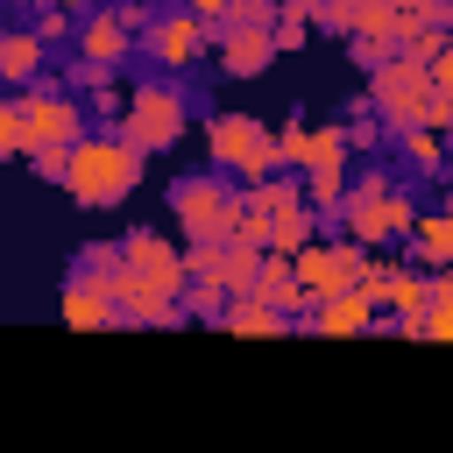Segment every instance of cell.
<instances>
[{
  "label": "cell",
  "mask_w": 453,
  "mask_h": 453,
  "mask_svg": "<svg viewBox=\"0 0 453 453\" xmlns=\"http://www.w3.org/2000/svg\"><path fill=\"white\" fill-rule=\"evenodd\" d=\"M14 7H50V0H14Z\"/></svg>",
  "instance_id": "ab89813d"
},
{
  "label": "cell",
  "mask_w": 453,
  "mask_h": 453,
  "mask_svg": "<svg viewBox=\"0 0 453 453\" xmlns=\"http://www.w3.org/2000/svg\"><path fill=\"white\" fill-rule=\"evenodd\" d=\"M142 7H149V0H142Z\"/></svg>",
  "instance_id": "7bdbcfd3"
},
{
  "label": "cell",
  "mask_w": 453,
  "mask_h": 453,
  "mask_svg": "<svg viewBox=\"0 0 453 453\" xmlns=\"http://www.w3.org/2000/svg\"><path fill=\"white\" fill-rule=\"evenodd\" d=\"M311 28H319V21H311L304 7H290V0H283V14H276V50H297Z\"/></svg>",
  "instance_id": "83f0119b"
},
{
  "label": "cell",
  "mask_w": 453,
  "mask_h": 453,
  "mask_svg": "<svg viewBox=\"0 0 453 453\" xmlns=\"http://www.w3.org/2000/svg\"><path fill=\"white\" fill-rule=\"evenodd\" d=\"M219 262H226V248H184V269H191V283H219Z\"/></svg>",
  "instance_id": "f546056e"
},
{
  "label": "cell",
  "mask_w": 453,
  "mask_h": 453,
  "mask_svg": "<svg viewBox=\"0 0 453 453\" xmlns=\"http://www.w3.org/2000/svg\"><path fill=\"white\" fill-rule=\"evenodd\" d=\"M361 262H368V248H354L347 234H340V241H311L304 255H290V269H297V283H304L311 304L354 290V283H361Z\"/></svg>",
  "instance_id": "9c48e42d"
},
{
  "label": "cell",
  "mask_w": 453,
  "mask_h": 453,
  "mask_svg": "<svg viewBox=\"0 0 453 453\" xmlns=\"http://www.w3.org/2000/svg\"><path fill=\"white\" fill-rule=\"evenodd\" d=\"M432 99H439V85H432V64L389 57L382 71H368V106H375V120H382L389 134H411V127H425V120H432Z\"/></svg>",
  "instance_id": "5b68a950"
},
{
  "label": "cell",
  "mask_w": 453,
  "mask_h": 453,
  "mask_svg": "<svg viewBox=\"0 0 453 453\" xmlns=\"http://www.w3.org/2000/svg\"><path fill=\"white\" fill-rule=\"evenodd\" d=\"M396 7H403V14H425V7H439V0H396Z\"/></svg>",
  "instance_id": "74e56055"
},
{
  "label": "cell",
  "mask_w": 453,
  "mask_h": 453,
  "mask_svg": "<svg viewBox=\"0 0 453 453\" xmlns=\"http://www.w3.org/2000/svg\"><path fill=\"white\" fill-rule=\"evenodd\" d=\"M134 50H142V35H134V28H127V21L113 14V7H106V14H85V21H78V57H85V64H99V71H120V64H127Z\"/></svg>",
  "instance_id": "4fadbf2b"
},
{
  "label": "cell",
  "mask_w": 453,
  "mask_h": 453,
  "mask_svg": "<svg viewBox=\"0 0 453 453\" xmlns=\"http://www.w3.org/2000/svg\"><path fill=\"white\" fill-rule=\"evenodd\" d=\"M184 290H191L184 248H170V241L149 234V226L120 241L113 297H120V319H127V326H184Z\"/></svg>",
  "instance_id": "6da1fadb"
},
{
  "label": "cell",
  "mask_w": 453,
  "mask_h": 453,
  "mask_svg": "<svg viewBox=\"0 0 453 453\" xmlns=\"http://www.w3.org/2000/svg\"><path fill=\"white\" fill-rule=\"evenodd\" d=\"M382 191H396V177H389V170H361L347 198H382Z\"/></svg>",
  "instance_id": "836d02e7"
},
{
  "label": "cell",
  "mask_w": 453,
  "mask_h": 453,
  "mask_svg": "<svg viewBox=\"0 0 453 453\" xmlns=\"http://www.w3.org/2000/svg\"><path fill=\"white\" fill-rule=\"evenodd\" d=\"M142 163H149V156H142V149H127L120 134H85V142L71 149V163H64V184H57V191H64L71 205H92V212H99V205H120V198L142 184Z\"/></svg>",
  "instance_id": "7a4b0ae2"
},
{
  "label": "cell",
  "mask_w": 453,
  "mask_h": 453,
  "mask_svg": "<svg viewBox=\"0 0 453 453\" xmlns=\"http://www.w3.org/2000/svg\"><path fill=\"white\" fill-rule=\"evenodd\" d=\"M191 14H198L205 28H226V0H191Z\"/></svg>",
  "instance_id": "d590c367"
},
{
  "label": "cell",
  "mask_w": 453,
  "mask_h": 453,
  "mask_svg": "<svg viewBox=\"0 0 453 453\" xmlns=\"http://www.w3.org/2000/svg\"><path fill=\"white\" fill-rule=\"evenodd\" d=\"M226 283H191L184 290V319H205V326H226Z\"/></svg>",
  "instance_id": "d4e9b609"
},
{
  "label": "cell",
  "mask_w": 453,
  "mask_h": 453,
  "mask_svg": "<svg viewBox=\"0 0 453 453\" xmlns=\"http://www.w3.org/2000/svg\"><path fill=\"white\" fill-rule=\"evenodd\" d=\"M57 7H64V14H85V7H92V0H57Z\"/></svg>",
  "instance_id": "f35d334b"
},
{
  "label": "cell",
  "mask_w": 453,
  "mask_h": 453,
  "mask_svg": "<svg viewBox=\"0 0 453 453\" xmlns=\"http://www.w3.org/2000/svg\"><path fill=\"white\" fill-rule=\"evenodd\" d=\"M432 85H439V92H446V99H453V42H446V50H439V57H432Z\"/></svg>",
  "instance_id": "e575fe53"
},
{
  "label": "cell",
  "mask_w": 453,
  "mask_h": 453,
  "mask_svg": "<svg viewBox=\"0 0 453 453\" xmlns=\"http://www.w3.org/2000/svg\"><path fill=\"white\" fill-rule=\"evenodd\" d=\"M403 248H411V269H425V276L453 269V212H418Z\"/></svg>",
  "instance_id": "9a60e30c"
},
{
  "label": "cell",
  "mask_w": 453,
  "mask_h": 453,
  "mask_svg": "<svg viewBox=\"0 0 453 453\" xmlns=\"http://www.w3.org/2000/svg\"><path fill=\"white\" fill-rule=\"evenodd\" d=\"M396 163L403 170H446L453 163V142L439 127H411V134H396Z\"/></svg>",
  "instance_id": "e0dca14e"
},
{
  "label": "cell",
  "mask_w": 453,
  "mask_h": 453,
  "mask_svg": "<svg viewBox=\"0 0 453 453\" xmlns=\"http://www.w3.org/2000/svg\"><path fill=\"white\" fill-rule=\"evenodd\" d=\"M269 241H276V212H269L255 191H241V212H234V248H262V255H269Z\"/></svg>",
  "instance_id": "ffe728a7"
},
{
  "label": "cell",
  "mask_w": 453,
  "mask_h": 453,
  "mask_svg": "<svg viewBox=\"0 0 453 453\" xmlns=\"http://www.w3.org/2000/svg\"><path fill=\"white\" fill-rule=\"evenodd\" d=\"M35 35H42V42H64V35H78V28H71V14H64V7L50 0V7L35 14Z\"/></svg>",
  "instance_id": "d6a6232c"
},
{
  "label": "cell",
  "mask_w": 453,
  "mask_h": 453,
  "mask_svg": "<svg viewBox=\"0 0 453 453\" xmlns=\"http://www.w3.org/2000/svg\"><path fill=\"white\" fill-rule=\"evenodd\" d=\"M382 134H389V127L375 120V106H354V120H347V142H354V149H375Z\"/></svg>",
  "instance_id": "f1b7e54d"
},
{
  "label": "cell",
  "mask_w": 453,
  "mask_h": 453,
  "mask_svg": "<svg viewBox=\"0 0 453 453\" xmlns=\"http://www.w3.org/2000/svg\"><path fill=\"white\" fill-rule=\"evenodd\" d=\"M319 28H326V35H347V42H354V0H319Z\"/></svg>",
  "instance_id": "4dcf8cb0"
},
{
  "label": "cell",
  "mask_w": 453,
  "mask_h": 453,
  "mask_svg": "<svg viewBox=\"0 0 453 453\" xmlns=\"http://www.w3.org/2000/svg\"><path fill=\"white\" fill-rule=\"evenodd\" d=\"M347 191H354V177H347V163H326V170H304V205H311V212H340V205H347Z\"/></svg>",
  "instance_id": "d6986e66"
},
{
  "label": "cell",
  "mask_w": 453,
  "mask_h": 453,
  "mask_svg": "<svg viewBox=\"0 0 453 453\" xmlns=\"http://www.w3.org/2000/svg\"><path fill=\"white\" fill-rule=\"evenodd\" d=\"M42 50H50V42H42L35 28H7V35H0V78H7L14 92H28L35 71H42Z\"/></svg>",
  "instance_id": "2e32d148"
},
{
  "label": "cell",
  "mask_w": 453,
  "mask_h": 453,
  "mask_svg": "<svg viewBox=\"0 0 453 453\" xmlns=\"http://www.w3.org/2000/svg\"><path fill=\"white\" fill-rule=\"evenodd\" d=\"M276 149H283V170H297V177H304V149H311V120H304V113H290V120L276 127Z\"/></svg>",
  "instance_id": "484cf974"
},
{
  "label": "cell",
  "mask_w": 453,
  "mask_h": 453,
  "mask_svg": "<svg viewBox=\"0 0 453 453\" xmlns=\"http://www.w3.org/2000/svg\"><path fill=\"white\" fill-rule=\"evenodd\" d=\"M269 57H283L276 50V28H212V64L226 78H262Z\"/></svg>",
  "instance_id": "7c38bea8"
},
{
  "label": "cell",
  "mask_w": 453,
  "mask_h": 453,
  "mask_svg": "<svg viewBox=\"0 0 453 453\" xmlns=\"http://www.w3.org/2000/svg\"><path fill=\"white\" fill-rule=\"evenodd\" d=\"M439 212H453V184H446V205H439Z\"/></svg>",
  "instance_id": "60d3db41"
},
{
  "label": "cell",
  "mask_w": 453,
  "mask_h": 453,
  "mask_svg": "<svg viewBox=\"0 0 453 453\" xmlns=\"http://www.w3.org/2000/svg\"><path fill=\"white\" fill-rule=\"evenodd\" d=\"M311 226H319V212H311V205H290V212H276V241H269V255H304V248L319 241Z\"/></svg>",
  "instance_id": "603a6c76"
},
{
  "label": "cell",
  "mask_w": 453,
  "mask_h": 453,
  "mask_svg": "<svg viewBox=\"0 0 453 453\" xmlns=\"http://www.w3.org/2000/svg\"><path fill=\"white\" fill-rule=\"evenodd\" d=\"M57 311H64V326H78V333L127 326V319H120V297H113V269H92V262H78V269L64 276V297H57Z\"/></svg>",
  "instance_id": "30bf717a"
},
{
  "label": "cell",
  "mask_w": 453,
  "mask_h": 453,
  "mask_svg": "<svg viewBox=\"0 0 453 453\" xmlns=\"http://www.w3.org/2000/svg\"><path fill=\"white\" fill-rule=\"evenodd\" d=\"M446 142H453V127H446Z\"/></svg>",
  "instance_id": "b9f144b4"
},
{
  "label": "cell",
  "mask_w": 453,
  "mask_h": 453,
  "mask_svg": "<svg viewBox=\"0 0 453 453\" xmlns=\"http://www.w3.org/2000/svg\"><path fill=\"white\" fill-rule=\"evenodd\" d=\"M0 156H7V163H21V106H14V99L0 106Z\"/></svg>",
  "instance_id": "1f68e13d"
},
{
  "label": "cell",
  "mask_w": 453,
  "mask_h": 453,
  "mask_svg": "<svg viewBox=\"0 0 453 453\" xmlns=\"http://www.w3.org/2000/svg\"><path fill=\"white\" fill-rule=\"evenodd\" d=\"M234 212H241V191L226 177H184L170 191V219H177L184 248H226L234 241Z\"/></svg>",
  "instance_id": "8992f818"
},
{
  "label": "cell",
  "mask_w": 453,
  "mask_h": 453,
  "mask_svg": "<svg viewBox=\"0 0 453 453\" xmlns=\"http://www.w3.org/2000/svg\"><path fill=\"white\" fill-rule=\"evenodd\" d=\"M283 0H226V28H276Z\"/></svg>",
  "instance_id": "4316f807"
},
{
  "label": "cell",
  "mask_w": 453,
  "mask_h": 453,
  "mask_svg": "<svg viewBox=\"0 0 453 453\" xmlns=\"http://www.w3.org/2000/svg\"><path fill=\"white\" fill-rule=\"evenodd\" d=\"M205 149H212V170L241 177V191H255V184H269V177L283 170L276 127H262L255 113H219V120L205 127Z\"/></svg>",
  "instance_id": "277c9868"
},
{
  "label": "cell",
  "mask_w": 453,
  "mask_h": 453,
  "mask_svg": "<svg viewBox=\"0 0 453 453\" xmlns=\"http://www.w3.org/2000/svg\"><path fill=\"white\" fill-rule=\"evenodd\" d=\"M375 326H382V304H368L361 290H340L311 311V333H326V340H354V333H375Z\"/></svg>",
  "instance_id": "5bb4252c"
},
{
  "label": "cell",
  "mask_w": 453,
  "mask_h": 453,
  "mask_svg": "<svg viewBox=\"0 0 453 453\" xmlns=\"http://www.w3.org/2000/svg\"><path fill=\"white\" fill-rule=\"evenodd\" d=\"M290 319L276 311V304H262V297H234L226 304V333H241V340H269V333H283Z\"/></svg>",
  "instance_id": "ac0fdd59"
},
{
  "label": "cell",
  "mask_w": 453,
  "mask_h": 453,
  "mask_svg": "<svg viewBox=\"0 0 453 453\" xmlns=\"http://www.w3.org/2000/svg\"><path fill=\"white\" fill-rule=\"evenodd\" d=\"M14 106H21V163H35V156H71L78 142H85V99L78 92H64V85H28V92H14Z\"/></svg>",
  "instance_id": "3957f363"
},
{
  "label": "cell",
  "mask_w": 453,
  "mask_h": 453,
  "mask_svg": "<svg viewBox=\"0 0 453 453\" xmlns=\"http://www.w3.org/2000/svg\"><path fill=\"white\" fill-rule=\"evenodd\" d=\"M184 120H191V106H184L177 85H134V99H127V113H120L113 134L127 149H142V156H163V149H177Z\"/></svg>",
  "instance_id": "52a82bcc"
},
{
  "label": "cell",
  "mask_w": 453,
  "mask_h": 453,
  "mask_svg": "<svg viewBox=\"0 0 453 453\" xmlns=\"http://www.w3.org/2000/svg\"><path fill=\"white\" fill-rule=\"evenodd\" d=\"M425 311H432V276L403 262V276H396V290H389V311H382V319H425Z\"/></svg>",
  "instance_id": "7402d4cb"
},
{
  "label": "cell",
  "mask_w": 453,
  "mask_h": 453,
  "mask_svg": "<svg viewBox=\"0 0 453 453\" xmlns=\"http://www.w3.org/2000/svg\"><path fill=\"white\" fill-rule=\"evenodd\" d=\"M212 50V28L191 14V7H177V14H163L149 35H142V57L149 64H163V71H191L198 57Z\"/></svg>",
  "instance_id": "8fae6325"
},
{
  "label": "cell",
  "mask_w": 453,
  "mask_h": 453,
  "mask_svg": "<svg viewBox=\"0 0 453 453\" xmlns=\"http://www.w3.org/2000/svg\"><path fill=\"white\" fill-rule=\"evenodd\" d=\"M219 283H226V297H255V283H262V248H234V241H226Z\"/></svg>",
  "instance_id": "cb8c5ba5"
},
{
  "label": "cell",
  "mask_w": 453,
  "mask_h": 453,
  "mask_svg": "<svg viewBox=\"0 0 453 453\" xmlns=\"http://www.w3.org/2000/svg\"><path fill=\"white\" fill-rule=\"evenodd\" d=\"M418 226V198L411 191H382V198H347L340 205V234L354 248H389V241H411Z\"/></svg>",
  "instance_id": "ba28073f"
},
{
  "label": "cell",
  "mask_w": 453,
  "mask_h": 453,
  "mask_svg": "<svg viewBox=\"0 0 453 453\" xmlns=\"http://www.w3.org/2000/svg\"><path fill=\"white\" fill-rule=\"evenodd\" d=\"M432 297H439V304H453V269H439V276H432Z\"/></svg>",
  "instance_id": "8d00e7d4"
},
{
  "label": "cell",
  "mask_w": 453,
  "mask_h": 453,
  "mask_svg": "<svg viewBox=\"0 0 453 453\" xmlns=\"http://www.w3.org/2000/svg\"><path fill=\"white\" fill-rule=\"evenodd\" d=\"M396 276H403V262H396L389 248H368V262H361V283H354V290H361L368 304H382V311H389V290H396Z\"/></svg>",
  "instance_id": "44dd1931"
}]
</instances>
